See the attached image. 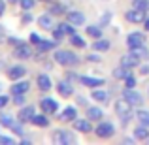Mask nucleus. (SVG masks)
Listing matches in <instances>:
<instances>
[{
	"mask_svg": "<svg viewBox=\"0 0 149 145\" xmlns=\"http://www.w3.org/2000/svg\"><path fill=\"white\" fill-rule=\"evenodd\" d=\"M128 74H130V68H125V66H121V64L113 70V77H115V79H125Z\"/></svg>",
	"mask_w": 149,
	"mask_h": 145,
	"instance_id": "nucleus-28",
	"label": "nucleus"
},
{
	"mask_svg": "<svg viewBox=\"0 0 149 145\" xmlns=\"http://www.w3.org/2000/svg\"><path fill=\"white\" fill-rule=\"evenodd\" d=\"M91 47H93V51H102V53H106V51H109V47H111V42L104 40V38H98V40H95V44H93Z\"/></svg>",
	"mask_w": 149,
	"mask_h": 145,
	"instance_id": "nucleus-25",
	"label": "nucleus"
},
{
	"mask_svg": "<svg viewBox=\"0 0 149 145\" xmlns=\"http://www.w3.org/2000/svg\"><path fill=\"white\" fill-rule=\"evenodd\" d=\"M102 117H104V111L100 108H96V105H89L87 108V119L91 123H100Z\"/></svg>",
	"mask_w": 149,
	"mask_h": 145,
	"instance_id": "nucleus-18",
	"label": "nucleus"
},
{
	"mask_svg": "<svg viewBox=\"0 0 149 145\" xmlns=\"http://www.w3.org/2000/svg\"><path fill=\"white\" fill-rule=\"evenodd\" d=\"M25 102H26L25 94H13V104L15 105H25Z\"/></svg>",
	"mask_w": 149,
	"mask_h": 145,
	"instance_id": "nucleus-42",
	"label": "nucleus"
},
{
	"mask_svg": "<svg viewBox=\"0 0 149 145\" xmlns=\"http://www.w3.org/2000/svg\"><path fill=\"white\" fill-rule=\"evenodd\" d=\"M58 28L62 30V32L66 34V36H72V34H76V25H72V23H61V25H58Z\"/></svg>",
	"mask_w": 149,
	"mask_h": 145,
	"instance_id": "nucleus-32",
	"label": "nucleus"
},
{
	"mask_svg": "<svg viewBox=\"0 0 149 145\" xmlns=\"http://www.w3.org/2000/svg\"><path fill=\"white\" fill-rule=\"evenodd\" d=\"M57 119L61 123H74L77 119V108L76 105H66L61 111V115H57Z\"/></svg>",
	"mask_w": 149,
	"mask_h": 145,
	"instance_id": "nucleus-6",
	"label": "nucleus"
},
{
	"mask_svg": "<svg viewBox=\"0 0 149 145\" xmlns=\"http://www.w3.org/2000/svg\"><path fill=\"white\" fill-rule=\"evenodd\" d=\"M10 128H11V132H13L15 136H19V138H25V128H23V123H21L19 119H17V123L13 121V124H11Z\"/></svg>",
	"mask_w": 149,
	"mask_h": 145,
	"instance_id": "nucleus-31",
	"label": "nucleus"
},
{
	"mask_svg": "<svg viewBox=\"0 0 149 145\" xmlns=\"http://www.w3.org/2000/svg\"><path fill=\"white\" fill-rule=\"evenodd\" d=\"M55 45H57V42H51V40H40V44L36 45L38 51L40 53H47V51H53Z\"/></svg>",
	"mask_w": 149,
	"mask_h": 145,
	"instance_id": "nucleus-27",
	"label": "nucleus"
},
{
	"mask_svg": "<svg viewBox=\"0 0 149 145\" xmlns=\"http://www.w3.org/2000/svg\"><path fill=\"white\" fill-rule=\"evenodd\" d=\"M134 139H138V142H147L149 139V126H146V124H140V126L134 128Z\"/></svg>",
	"mask_w": 149,
	"mask_h": 145,
	"instance_id": "nucleus-21",
	"label": "nucleus"
},
{
	"mask_svg": "<svg viewBox=\"0 0 149 145\" xmlns=\"http://www.w3.org/2000/svg\"><path fill=\"white\" fill-rule=\"evenodd\" d=\"M8 102H10V98H8L6 94H0V109H4L8 105Z\"/></svg>",
	"mask_w": 149,
	"mask_h": 145,
	"instance_id": "nucleus-46",
	"label": "nucleus"
},
{
	"mask_svg": "<svg viewBox=\"0 0 149 145\" xmlns=\"http://www.w3.org/2000/svg\"><path fill=\"white\" fill-rule=\"evenodd\" d=\"M136 119H138L140 124L149 126V111H146V109H138V111H136Z\"/></svg>",
	"mask_w": 149,
	"mask_h": 145,
	"instance_id": "nucleus-29",
	"label": "nucleus"
},
{
	"mask_svg": "<svg viewBox=\"0 0 149 145\" xmlns=\"http://www.w3.org/2000/svg\"><path fill=\"white\" fill-rule=\"evenodd\" d=\"M85 32H87V36L98 40V38H102V26L100 25H89L87 28H85Z\"/></svg>",
	"mask_w": 149,
	"mask_h": 145,
	"instance_id": "nucleus-26",
	"label": "nucleus"
},
{
	"mask_svg": "<svg viewBox=\"0 0 149 145\" xmlns=\"http://www.w3.org/2000/svg\"><path fill=\"white\" fill-rule=\"evenodd\" d=\"M57 92H58L61 96L68 98V96H72V94H74V85L70 83V81H58V85H57Z\"/></svg>",
	"mask_w": 149,
	"mask_h": 145,
	"instance_id": "nucleus-19",
	"label": "nucleus"
},
{
	"mask_svg": "<svg viewBox=\"0 0 149 145\" xmlns=\"http://www.w3.org/2000/svg\"><path fill=\"white\" fill-rule=\"evenodd\" d=\"M8 42H10V44H11V45H13V47H17V45H21V44H25V42H23V40H21V38H15V36H11V38H10V40H8Z\"/></svg>",
	"mask_w": 149,
	"mask_h": 145,
	"instance_id": "nucleus-45",
	"label": "nucleus"
},
{
	"mask_svg": "<svg viewBox=\"0 0 149 145\" xmlns=\"http://www.w3.org/2000/svg\"><path fill=\"white\" fill-rule=\"evenodd\" d=\"M53 60L61 66H76L79 62V57L72 51H66V49H57L53 55Z\"/></svg>",
	"mask_w": 149,
	"mask_h": 145,
	"instance_id": "nucleus-2",
	"label": "nucleus"
},
{
	"mask_svg": "<svg viewBox=\"0 0 149 145\" xmlns=\"http://www.w3.org/2000/svg\"><path fill=\"white\" fill-rule=\"evenodd\" d=\"M74 130L81 132V134H89V132L95 130V128H93V124H91L89 119H79V117H77V119L74 121Z\"/></svg>",
	"mask_w": 149,
	"mask_h": 145,
	"instance_id": "nucleus-15",
	"label": "nucleus"
},
{
	"mask_svg": "<svg viewBox=\"0 0 149 145\" xmlns=\"http://www.w3.org/2000/svg\"><path fill=\"white\" fill-rule=\"evenodd\" d=\"M13 57L19 58V60H29V58L32 57V49H30L29 44H21L13 49Z\"/></svg>",
	"mask_w": 149,
	"mask_h": 145,
	"instance_id": "nucleus-12",
	"label": "nucleus"
},
{
	"mask_svg": "<svg viewBox=\"0 0 149 145\" xmlns=\"http://www.w3.org/2000/svg\"><path fill=\"white\" fill-rule=\"evenodd\" d=\"M146 13H147V11H142V10L132 8V10H128L127 13H125V19H127L128 23H132V25H138V23H143L147 19Z\"/></svg>",
	"mask_w": 149,
	"mask_h": 145,
	"instance_id": "nucleus-8",
	"label": "nucleus"
},
{
	"mask_svg": "<svg viewBox=\"0 0 149 145\" xmlns=\"http://www.w3.org/2000/svg\"><path fill=\"white\" fill-rule=\"evenodd\" d=\"M0 42H2V26H0Z\"/></svg>",
	"mask_w": 149,
	"mask_h": 145,
	"instance_id": "nucleus-52",
	"label": "nucleus"
},
{
	"mask_svg": "<svg viewBox=\"0 0 149 145\" xmlns=\"http://www.w3.org/2000/svg\"><path fill=\"white\" fill-rule=\"evenodd\" d=\"M36 85H38V89L40 91H44V92H47L51 87H53V83H51V77L47 76V74H40V76L36 77Z\"/></svg>",
	"mask_w": 149,
	"mask_h": 145,
	"instance_id": "nucleus-20",
	"label": "nucleus"
},
{
	"mask_svg": "<svg viewBox=\"0 0 149 145\" xmlns=\"http://www.w3.org/2000/svg\"><path fill=\"white\" fill-rule=\"evenodd\" d=\"M4 11H6V2H4V0H0V17L4 15Z\"/></svg>",
	"mask_w": 149,
	"mask_h": 145,
	"instance_id": "nucleus-49",
	"label": "nucleus"
},
{
	"mask_svg": "<svg viewBox=\"0 0 149 145\" xmlns=\"http://www.w3.org/2000/svg\"><path fill=\"white\" fill-rule=\"evenodd\" d=\"M115 113H117V117H119V121H121V124H128V121L132 119V105L128 104L127 100H117L115 102Z\"/></svg>",
	"mask_w": 149,
	"mask_h": 145,
	"instance_id": "nucleus-3",
	"label": "nucleus"
},
{
	"mask_svg": "<svg viewBox=\"0 0 149 145\" xmlns=\"http://www.w3.org/2000/svg\"><path fill=\"white\" fill-rule=\"evenodd\" d=\"M40 109L45 113V115H53V113H57V109H58V104H57V100L55 98H42L40 100Z\"/></svg>",
	"mask_w": 149,
	"mask_h": 145,
	"instance_id": "nucleus-9",
	"label": "nucleus"
},
{
	"mask_svg": "<svg viewBox=\"0 0 149 145\" xmlns=\"http://www.w3.org/2000/svg\"><path fill=\"white\" fill-rule=\"evenodd\" d=\"M0 91H2V85H0Z\"/></svg>",
	"mask_w": 149,
	"mask_h": 145,
	"instance_id": "nucleus-53",
	"label": "nucleus"
},
{
	"mask_svg": "<svg viewBox=\"0 0 149 145\" xmlns=\"http://www.w3.org/2000/svg\"><path fill=\"white\" fill-rule=\"evenodd\" d=\"M143 30H146V32H149V17L143 21Z\"/></svg>",
	"mask_w": 149,
	"mask_h": 145,
	"instance_id": "nucleus-50",
	"label": "nucleus"
},
{
	"mask_svg": "<svg viewBox=\"0 0 149 145\" xmlns=\"http://www.w3.org/2000/svg\"><path fill=\"white\" fill-rule=\"evenodd\" d=\"M26 76V68L21 64H15L11 66L10 70H8V77H10L11 81H17V79H23V77Z\"/></svg>",
	"mask_w": 149,
	"mask_h": 145,
	"instance_id": "nucleus-16",
	"label": "nucleus"
},
{
	"mask_svg": "<svg viewBox=\"0 0 149 145\" xmlns=\"http://www.w3.org/2000/svg\"><path fill=\"white\" fill-rule=\"evenodd\" d=\"M29 40H30V44H32V45H38V44H40V40H42V38H40V36H38V34H36V32H30V36H29Z\"/></svg>",
	"mask_w": 149,
	"mask_h": 145,
	"instance_id": "nucleus-43",
	"label": "nucleus"
},
{
	"mask_svg": "<svg viewBox=\"0 0 149 145\" xmlns=\"http://www.w3.org/2000/svg\"><path fill=\"white\" fill-rule=\"evenodd\" d=\"M34 113H36V109H34V105H21V109H19L17 113V119L21 121L23 124L25 123H30L34 117Z\"/></svg>",
	"mask_w": 149,
	"mask_h": 145,
	"instance_id": "nucleus-13",
	"label": "nucleus"
},
{
	"mask_svg": "<svg viewBox=\"0 0 149 145\" xmlns=\"http://www.w3.org/2000/svg\"><path fill=\"white\" fill-rule=\"evenodd\" d=\"M0 143H2V145H13L15 139L13 138H8V136H0Z\"/></svg>",
	"mask_w": 149,
	"mask_h": 145,
	"instance_id": "nucleus-44",
	"label": "nucleus"
},
{
	"mask_svg": "<svg viewBox=\"0 0 149 145\" xmlns=\"http://www.w3.org/2000/svg\"><path fill=\"white\" fill-rule=\"evenodd\" d=\"M132 8L142 11H149V0H132Z\"/></svg>",
	"mask_w": 149,
	"mask_h": 145,
	"instance_id": "nucleus-34",
	"label": "nucleus"
},
{
	"mask_svg": "<svg viewBox=\"0 0 149 145\" xmlns=\"http://www.w3.org/2000/svg\"><path fill=\"white\" fill-rule=\"evenodd\" d=\"M138 68H140V74H142V76H149V64H140Z\"/></svg>",
	"mask_w": 149,
	"mask_h": 145,
	"instance_id": "nucleus-47",
	"label": "nucleus"
},
{
	"mask_svg": "<svg viewBox=\"0 0 149 145\" xmlns=\"http://www.w3.org/2000/svg\"><path fill=\"white\" fill-rule=\"evenodd\" d=\"M29 89H30V83H29V81L17 79V81H13V85H11V94H26V92H29Z\"/></svg>",
	"mask_w": 149,
	"mask_h": 145,
	"instance_id": "nucleus-17",
	"label": "nucleus"
},
{
	"mask_svg": "<svg viewBox=\"0 0 149 145\" xmlns=\"http://www.w3.org/2000/svg\"><path fill=\"white\" fill-rule=\"evenodd\" d=\"M109 21H111V13H109V11H106V13L100 17V23H98V25H100V26H108Z\"/></svg>",
	"mask_w": 149,
	"mask_h": 145,
	"instance_id": "nucleus-40",
	"label": "nucleus"
},
{
	"mask_svg": "<svg viewBox=\"0 0 149 145\" xmlns=\"http://www.w3.org/2000/svg\"><path fill=\"white\" fill-rule=\"evenodd\" d=\"M91 98H93V100H96L98 104H106V105L109 104V92L108 91H102V89H95L93 94H91Z\"/></svg>",
	"mask_w": 149,
	"mask_h": 145,
	"instance_id": "nucleus-22",
	"label": "nucleus"
},
{
	"mask_svg": "<svg viewBox=\"0 0 149 145\" xmlns=\"http://www.w3.org/2000/svg\"><path fill=\"white\" fill-rule=\"evenodd\" d=\"M134 55H138L140 58H147L149 57V51H147V47L146 45H140V47H134V49H130Z\"/></svg>",
	"mask_w": 149,
	"mask_h": 145,
	"instance_id": "nucleus-36",
	"label": "nucleus"
},
{
	"mask_svg": "<svg viewBox=\"0 0 149 145\" xmlns=\"http://www.w3.org/2000/svg\"><path fill=\"white\" fill-rule=\"evenodd\" d=\"M32 13H30V10H26L25 13H23V17H21V23L23 25H29V23H32Z\"/></svg>",
	"mask_w": 149,
	"mask_h": 145,
	"instance_id": "nucleus-41",
	"label": "nucleus"
},
{
	"mask_svg": "<svg viewBox=\"0 0 149 145\" xmlns=\"http://www.w3.org/2000/svg\"><path fill=\"white\" fill-rule=\"evenodd\" d=\"M51 139L57 145H74L77 143V138L72 130H66V128H57V130L51 134Z\"/></svg>",
	"mask_w": 149,
	"mask_h": 145,
	"instance_id": "nucleus-1",
	"label": "nucleus"
},
{
	"mask_svg": "<svg viewBox=\"0 0 149 145\" xmlns=\"http://www.w3.org/2000/svg\"><path fill=\"white\" fill-rule=\"evenodd\" d=\"M64 38H66V34L62 32L58 26H57V28H53V40H55V42H62Z\"/></svg>",
	"mask_w": 149,
	"mask_h": 145,
	"instance_id": "nucleus-39",
	"label": "nucleus"
},
{
	"mask_svg": "<svg viewBox=\"0 0 149 145\" xmlns=\"http://www.w3.org/2000/svg\"><path fill=\"white\" fill-rule=\"evenodd\" d=\"M66 21L76 25V26H81V25H85V13L79 10H72V11L66 13Z\"/></svg>",
	"mask_w": 149,
	"mask_h": 145,
	"instance_id": "nucleus-14",
	"label": "nucleus"
},
{
	"mask_svg": "<svg viewBox=\"0 0 149 145\" xmlns=\"http://www.w3.org/2000/svg\"><path fill=\"white\" fill-rule=\"evenodd\" d=\"M127 45L128 49H134V47H140V45H146V34L143 32H130L127 36Z\"/></svg>",
	"mask_w": 149,
	"mask_h": 145,
	"instance_id": "nucleus-7",
	"label": "nucleus"
},
{
	"mask_svg": "<svg viewBox=\"0 0 149 145\" xmlns=\"http://www.w3.org/2000/svg\"><path fill=\"white\" fill-rule=\"evenodd\" d=\"M95 134L98 136L100 139H109L115 136V126H113L109 121H100L98 126L95 128Z\"/></svg>",
	"mask_w": 149,
	"mask_h": 145,
	"instance_id": "nucleus-4",
	"label": "nucleus"
},
{
	"mask_svg": "<svg viewBox=\"0 0 149 145\" xmlns=\"http://www.w3.org/2000/svg\"><path fill=\"white\" fill-rule=\"evenodd\" d=\"M32 124H36V126H40V128H47L49 126V117L45 115L44 111L40 113V115H36L34 113V117H32V121H30Z\"/></svg>",
	"mask_w": 149,
	"mask_h": 145,
	"instance_id": "nucleus-24",
	"label": "nucleus"
},
{
	"mask_svg": "<svg viewBox=\"0 0 149 145\" xmlns=\"http://www.w3.org/2000/svg\"><path fill=\"white\" fill-rule=\"evenodd\" d=\"M70 44H72L74 47H77V49H83L85 45H87V44H85V40L79 36V34H72V36H70Z\"/></svg>",
	"mask_w": 149,
	"mask_h": 145,
	"instance_id": "nucleus-30",
	"label": "nucleus"
},
{
	"mask_svg": "<svg viewBox=\"0 0 149 145\" xmlns=\"http://www.w3.org/2000/svg\"><path fill=\"white\" fill-rule=\"evenodd\" d=\"M19 4H21V10L26 11V10H32L36 6V0H19Z\"/></svg>",
	"mask_w": 149,
	"mask_h": 145,
	"instance_id": "nucleus-38",
	"label": "nucleus"
},
{
	"mask_svg": "<svg viewBox=\"0 0 149 145\" xmlns=\"http://www.w3.org/2000/svg\"><path fill=\"white\" fill-rule=\"evenodd\" d=\"M121 66H125V68H138L140 66V57L138 55H134L130 51V53H127V55H123V57H121V62H119Z\"/></svg>",
	"mask_w": 149,
	"mask_h": 145,
	"instance_id": "nucleus-11",
	"label": "nucleus"
},
{
	"mask_svg": "<svg viewBox=\"0 0 149 145\" xmlns=\"http://www.w3.org/2000/svg\"><path fill=\"white\" fill-rule=\"evenodd\" d=\"M79 83L87 89H96L100 85H106V81L102 77H93V76H79Z\"/></svg>",
	"mask_w": 149,
	"mask_h": 145,
	"instance_id": "nucleus-10",
	"label": "nucleus"
},
{
	"mask_svg": "<svg viewBox=\"0 0 149 145\" xmlns=\"http://www.w3.org/2000/svg\"><path fill=\"white\" fill-rule=\"evenodd\" d=\"M77 102H79L81 105H85V104H87V102H85V98H83V96H79V98H77Z\"/></svg>",
	"mask_w": 149,
	"mask_h": 145,
	"instance_id": "nucleus-51",
	"label": "nucleus"
},
{
	"mask_svg": "<svg viewBox=\"0 0 149 145\" xmlns=\"http://www.w3.org/2000/svg\"><path fill=\"white\" fill-rule=\"evenodd\" d=\"M123 98L132 105V108H138V105H142V104H143V96L140 94L136 89H127V87H125V91H123Z\"/></svg>",
	"mask_w": 149,
	"mask_h": 145,
	"instance_id": "nucleus-5",
	"label": "nucleus"
},
{
	"mask_svg": "<svg viewBox=\"0 0 149 145\" xmlns=\"http://www.w3.org/2000/svg\"><path fill=\"white\" fill-rule=\"evenodd\" d=\"M123 81H125V87L127 89H136V76L134 74H128Z\"/></svg>",
	"mask_w": 149,
	"mask_h": 145,
	"instance_id": "nucleus-37",
	"label": "nucleus"
},
{
	"mask_svg": "<svg viewBox=\"0 0 149 145\" xmlns=\"http://www.w3.org/2000/svg\"><path fill=\"white\" fill-rule=\"evenodd\" d=\"M147 142H149V139H147Z\"/></svg>",
	"mask_w": 149,
	"mask_h": 145,
	"instance_id": "nucleus-54",
	"label": "nucleus"
},
{
	"mask_svg": "<svg viewBox=\"0 0 149 145\" xmlns=\"http://www.w3.org/2000/svg\"><path fill=\"white\" fill-rule=\"evenodd\" d=\"M38 26L44 30H53V15L51 13H44L38 17Z\"/></svg>",
	"mask_w": 149,
	"mask_h": 145,
	"instance_id": "nucleus-23",
	"label": "nucleus"
},
{
	"mask_svg": "<svg viewBox=\"0 0 149 145\" xmlns=\"http://www.w3.org/2000/svg\"><path fill=\"white\" fill-rule=\"evenodd\" d=\"M49 13L51 15H62V13H66V10H64L62 4H51L49 6Z\"/></svg>",
	"mask_w": 149,
	"mask_h": 145,
	"instance_id": "nucleus-35",
	"label": "nucleus"
},
{
	"mask_svg": "<svg viewBox=\"0 0 149 145\" xmlns=\"http://www.w3.org/2000/svg\"><path fill=\"white\" fill-rule=\"evenodd\" d=\"M87 60H89V62H100L102 58L98 57V55H87Z\"/></svg>",
	"mask_w": 149,
	"mask_h": 145,
	"instance_id": "nucleus-48",
	"label": "nucleus"
},
{
	"mask_svg": "<svg viewBox=\"0 0 149 145\" xmlns=\"http://www.w3.org/2000/svg\"><path fill=\"white\" fill-rule=\"evenodd\" d=\"M11 124H13V115L0 113V126H11Z\"/></svg>",
	"mask_w": 149,
	"mask_h": 145,
	"instance_id": "nucleus-33",
	"label": "nucleus"
}]
</instances>
